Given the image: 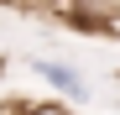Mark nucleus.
Here are the masks:
<instances>
[{
	"label": "nucleus",
	"instance_id": "obj_1",
	"mask_svg": "<svg viewBox=\"0 0 120 115\" xmlns=\"http://www.w3.org/2000/svg\"><path fill=\"white\" fill-rule=\"evenodd\" d=\"M31 73L47 79L52 89H63V94H84V73L68 68V63H57V58H31Z\"/></svg>",
	"mask_w": 120,
	"mask_h": 115
},
{
	"label": "nucleus",
	"instance_id": "obj_2",
	"mask_svg": "<svg viewBox=\"0 0 120 115\" xmlns=\"http://www.w3.org/2000/svg\"><path fill=\"white\" fill-rule=\"evenodd\" d=\"M84 5H94V11H105V16H115V11H120V0H84Z\"/></svg>",
	"mask_w": 120,
	"mask_h": 115
}]
</instances>
